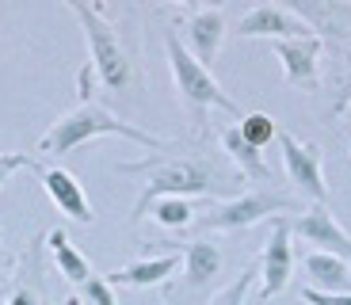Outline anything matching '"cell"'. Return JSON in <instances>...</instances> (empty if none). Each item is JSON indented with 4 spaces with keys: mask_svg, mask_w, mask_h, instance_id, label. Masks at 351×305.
Segmentation results:
<instances>
[{
    "mask_svg": "<svg viewBox=\"0 0 351 305\" xmlns=\"http://www.w3.org/2000/svg\"><path fill=\"white\" fill-rule=\"evenodd\" d=\"M221 149H226L229 160L241 168V180H248V183H271V168H267L263 153L241 138L237 126H233V130H221Z\"/></svg>",
    "mask_w": 351,
    "mask_h": 305,
    "instance_id": "16",
    "label": "cell"
},
{
    "mask_svg": "<svg viewBox=\"0 0 351 305\" xmlns=\"http://www.w3.org/2000/svg\"><path fill=\"white\" fill-rule=\"evenodd\" d=\"M237 35L241 38H267L271 42V38H306V35H317V31L302 16H294V12L275 8V4H260V8H252L237 23Z\"/></svg>",
    "mask_w": 351,
    "mask_h": 305,
    "instance_id": "10",
    "label": "cell"
},
{
    "mask_svg": "<svg viewBox=\"0 0 351 305\" xmlns=\"http://www.w3.org/2000/svg\"><path fill=\"white\" fill-rule=\"evenodd\" d=\"M119 172H145V187H141L138 202H134V221L145 218L149 202L165 199V195H180V199H191V195H202V199H214L218 191V175L206 160L199 157H149L138 160V164H119Z\"/></svg>",
    "mask_w": 351,
    "mask_h": 305,
    "instance_id": "2",
    "label": "cell"
},
{
    "mask_svg": "<svg viewBox=\"0 0 351 305\" xmlns=\"http://www.w3.org/2000/svg\"><path fill=\"white\" fill-rule=\"evenodd\" d=\"M8 305H43V297H38L31 286H16L8 294Z\"/></svg>",
    "mask_w": 351,
    "mask_h": 305,
    "instance_id": "24",
    "label": "cell"
},
{
    "mask_svg": "<svg viewBox=\"0 0 351 305\" xmlns=\"http://www.w3.org/2000/svg\"><path fill=\"white\" fill-rule=\"evenodd\" d=\"M65 4H73V0H65Z\"/></svg>",
    "mask_w": 351,
    "mask_h": 305,
    "instance_id": "29",
    "label": "cell"
},
{
    "mask_svg": "<svg viewBox=\"0 0 351 305\" xmlns=\"http://www.w3.org/2000/svg\"><path fill=\"white\" fill-rule=\"evenodd\" d=\"M336 114H343V119H351V103H343V107H340V111H336Z\"/></svg>",
    "mask_w": 351,
    "mask_h": 305,
    "instance_id": "27",
    "label": "cell"
},
{
    "mask_svg": "<svg viewBox=\"0 0 351 305\" xmlns=\"http://www.w3.org/2000/svg\"><path fill=\"white\" fill-rule=\"evenodd\" d=\"M92 80H96V69L84 65V69H80V99H84V103H92Z\"/></svg>",
    "mask_w": 351,
    "mask_h": 305,
    "instance_id": "25",
    "label": "cell"
},
{
    "mask_svg": "<svg viewBox=\"0 0 351 305\" xmlns=\"http://www.w3.org/2000/svg\"><path fill=\"white\" fill-rule=\"evenodd\" d=\"M168 4H180V8H218L221 0H168Z\"/></svg>",
    "mask_w": 351,
    "mask_h": 305,
    "instance_id": "26",
    "label": "cell"
},
{
    "mask_svg": "<svg viewBox=\"0 0 351 305\" xmlns=\"http://www.w3.org/2000/svg\"><path fill=\"white\" fill-rule=\"evenodd\" d=\"M221 271V248L214 241H187L184 244V286L180 294H199L210 290Z\"/></svg>",
    "mask_w": 351,
    "mask_h": 305,
    "instance_id": "12",
    "label": "cell"
},
{
    "mask_svg": "<svg viewBox=\"0 0 351 305\" xmlns=\"http://www.w3.org/2000/svg\"><path fill=\"white\" fill-rule=\"evenodd\" d=\"M145 214H153L157 225H165V229H187L195 221V206L187 199H180V195H165V199L149 202Z\"/></svg>",
    "mask_w": 351,
    "mask_h": 305,
    "instance_id": "18",
    "label": "cell"
},
{
    "mask_svg": "<svg viewBox=\"0 0 351 305\" xmlns=\"http://www.w3.org/2000/svg\"><path fill=\"white\" fill-rule=\"evenodd\" d=\"M46 248H50L53 263H58V271L65 275V282H73V286H80V282L92 275V267H88V260L73 248V241L62 233V229H53L50 236H46Z\"/></svg>",
    "mask_w": 351,
    "mask_h": 305,
    "instance_id": "17",
    "label": "cell"
},
{
    "mask_svg": "<svg viewBox=\"0 0 351 305\" xmlns=\"http://www.w3.org/2000/svg\"><path fill=\"white\" fill-rule=\"evenodd\" d=\"M65 305H84V302H80V297H69V302H65Z\"/></svg>",
    "mask_w": 351,
    "mask_h": 305,
    "instance_id": "28",
    "label": "cell"
},
{
    "mask_svg": "<svg viewBox=\"0 0 351 305\" xmlns=\"http://www.w3.org/2000/svg\"><path fill=\"white\" fill-rule=\"evenodd\" d=\"M23 168L38 172V160L27 157V153H0V187H4V183H8L16 172H23Z\"/></svg>",
    "mask_w": 351,
    "mask_h": 305,
    "instance_id": "22",
    "label": "cell"
},
{
    "mask_svg": "<svg viewBox=\"0 0 351 305\" xmlns=\"http://www.w3.org/2000/svg\"><path fill=\"white\" fill-rule=\"evenodd\" d=\"M80 302L84 305H119V297H114L111 282L104 279V275H88L84 282H80Z\"/></svg>",
    "mask_w": 351,
    "mask_h": 305,
    "instance_id": "21",
    "label": "cell"
},
{
    "mask_svg": "<svg viewBox=\"0 0 351 305\" xmlns=\"http://www.w3.org/2000/svg\"><path fill=\"white\" fill-rule=\"evenodd\" d=\"M306 275H309V282H313L309 290H321V294H351V267L340 256L309 252L306 256Z\"/></svg>",
    "mask_w": 351,
    "mask_h": 305,
    "instance_id": "15",
    "label": "cell"
},
{
    "mask_svg": "<svg viewBox=\"0 0 351 305\" xmlns=\"http://www.w3.org/2000/svg\"><path fill=\"white\" fill-rule=\"evenodd\" d=\"M221 42H226V16H221L218 8H202L195 12L191 19H187V53H191L195 61H214L221 50Z\"/></svg>",
    "mask_w": 351,
    "mask_h": 305,
    "instance_id": "13",
    "label": "cell"
},
{
    "mask_svg": "<svg viewBox=\"0 0 351 305\" xmlns=\"http://www.w3.org/2000/svg\"><path fill=\"white\" fill-rule=\"evenodd\" d=\"M275 214H302V199L290 191H245L237 199L218 202L206 218H199V225L218 229V233H237V229H248Z\"/></svg>",
    "mask_w": 351,
    "mask_h": 305,
    "instance_id": "5",
    "label": "cell"
},
{
    "mask_svg": "<svg viewBox=\"0 0 351 305\" xmlns=\"http://www.w3.org/2000/svg\"><path fill=\"white\" fill-rule=\"evenodd\" d=\"M256 275H260V260L248 263V267L241 271L237 279L229 282V286H221V290H218V294H214L206 305H245V297H248V290H252Z\"/></svg>",
    "mask_w": 351,
    "mask_h": 305,
    "instance_id": "20",
    "label": "cell"
},
{
    "mask_svg": "<svg viewBox=\"0 0 351 305\" xmlns=\"http://www.w3.org/2000/svg\"><path fill=\"white\" fill-rule=\"evenodd\" d=\"M290 236H302L306 244H317V252L351 260V236H348V229L332 218V210H328V206L302 210L298 218L290 221Z\"/></svg>",
    "mask_w": 351,
    "mask_h": 305,
    "instance_id": "9",
    "label": "cell"
},
{
    "mask_svg": "<svg viewBox=\"0 0 351 305\" xmlns=\"http://www.w3.org/2000/svg\"><path fill=\"white\" fill-rule=\"evenodd\" d=\"M237 134L248 141V145L263 149V145H271V138L279 134V122H275L271 114H263V111H252V114H241Z\"/></svg>",
    "mask_w": 351,
    "mask_h": 305,
    "instance_id": "19",
    "label": "cell"
},
{
    "mask_svg": "<svg viewBox=\"0 0 351 305\" xmlns=\"http://www.w3.org/2000/svg\"><path fill=\"white\" fill-rule=\"evenodd\" d=\"M290 271H294V244H290V218L287 214H275L271 218V233L263 241V256H260V297L271 302L287 290Z\"/></svg>",
    "mask_w": 351,
    "mask_h": 305,
    "instance_id": "7",
    "label": "cell"
},
{
    "mask_svg": "<svg viewBox=\"0 0 351 305\" xmlns=\"http://www.w3.org/2000/svg\"><path fill=\"white\" fill-rule=\"evenodd\" d=\"M306 305H351V294H321V290H302Z\"/></svg>",
    "mask_w": 351,
    "mask_h": 305,
    "instance_id": "23",
    "label": "cell"
},
{
    "mask_svg": "<svg viewBox=\"0 0 351 305\" xmlns=\"http://www.w3.org/2000/svg\"><path fill=\"white\" fill-rule=\"evenodd\" d=\"M165 58H168V69H172L176 92H180V99H184L187 114H191V122H195V130H202V126H206V111H210V107L229 111V114H241L237 103L221 92L218 77H214L202 61H195L191 53H187V46L180 42V35H176V31H165Z\"/></svg>",
    "mask_w": 351,
    "mask_h": 305,
    "instance_id": "4",
    "label": "cell"
},
{
    "mask_svg": "<svg viewBox=\"0 0 351 305\" xmlns=\"http://www.w3.org/2000/svg\"><path fill=\"white\" fill-rule=\"evenodd\" d=\"M180 271V252H165V256H153V260H138V263H126V267H114L111 275H104L111 286H160L168 275Z\"/></svg>",
    "mask_w": 351,
    "mask_h": 305,
    "instance_id": "14",
    "label": "cell"
},
{
    "mask_svg": "<svg viewBox=\"0 0 351 305\" xmlns=\"http://www.w3.org/2000/svg\"><path fill=\"white\" fill-rule=\"evenodd\" d=\"M38 175H43V187L50 195V202L69 221H77V225H92L96 221V210H92L84 187H80V180L73 172H65V168H38Z\"/></svg>",
    "mask_w": 351,
    "mask_h": 305,
    "instance_id": "11",
    "label": "cell"
},
{
    "mask_svg": "<svg viewBox=\"0 0 351 305\" xmlns=\"http://www.w3.org/2000/svg\"><path fill=\"white\" fill-rule=\"evenodd\" d=\"M275 58L282 61V77L290 88H321V50L325 38L321 35H306V38H271Z\"/></svg>",
    "mask_w": 351,
    "mask_h": 305,
    "instance_id": "8",
    "label": "cell"
},
{
    "mask_svg": "<svg viewBox=\"0 0 351 305\" xmlns=\"http://www.w3.org/2000/svg\"><path fill=\"white\" fill-rule=\"evenodd\" d=\"M275 138H279V145H282V164H287V175H290V183H294L298 199H309L313 206H325L328 187H325V172H321V160H325L321 145L298 141L290 130H279Z\"/></svg>",
    "mask_w": 351,
    "mask_h": 305,
    "instance_id": "6",
    "label": "cell"
},
{
    "mask_svg": "<svg viewBox=\"0 0 351 305\" xmlns=\"http://www.w3.org/2000/svg\"><path fill=\"white\" fill-rule=\"evenodd\" d=\"M69 8L80 19V31H84L88 53H92L96 80L104 88H111V92H126L134 84V61L126 53L119 31L104 19V0H73Z\"/></svg>",
    "mask_w": 351,
    "mask_h": 305,
    "instance_id": "3",
    "label": "cell"
},
{
    "mask_svg": "<svg viewBox=\"0 0 351 305\" xmlns=\"http://www.w3.org/2000/svg\"><path fill=\"white\" fill-rule=\"evenodd\" d=\"M96 138H126L141 149H168L165 138L145 134V130H138V126H130V122L114 119L107 107L80 103V107H73V111H65L62 119L38 138V153H43V157H62V153H73V149L88 145V141H96Z\"/></svg>",
    "mask_w": 351,
    "mask_h": 305,
    "instance_id": "1",
    "label": "cell"
}]
</instances>
